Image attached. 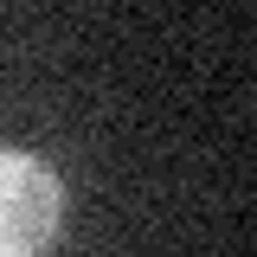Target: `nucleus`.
I'll return each mask as SVG.
<instances>
[{
	"label": "nucleus",
	"instance_id": "1",
	"mask_svg": "<svg viewBox=\"0 0 257 257\" xmlns=\"http://www.w3.org/2000/svg\"><path fill=\"white\" fill-rule=\"evenodd\" d=\"M64 225V187L32 148L0 142V257H39Z\"/></svg>",
	"mask_w": 257,
	"mask_h": 257
}]
</instances>
